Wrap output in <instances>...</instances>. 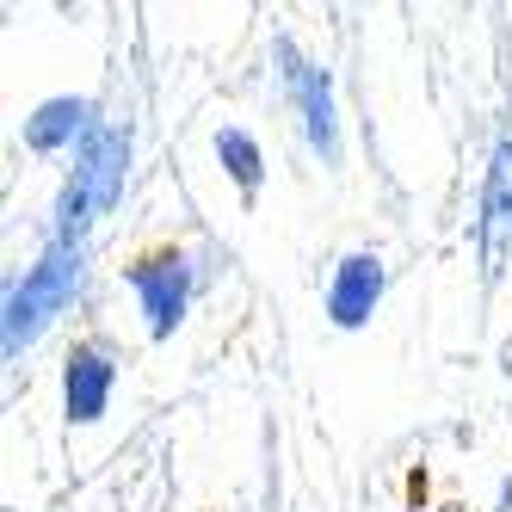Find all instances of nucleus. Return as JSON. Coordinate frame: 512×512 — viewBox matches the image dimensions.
Returning <instances> with one entry per match:
<instances>
[{
    "mask_svg": "<svg viewBox=\"0 0 512 512\" xmlns=\"http://www.w3.org/2000/svg\"><path fill=\"white\" fill-rule=\"evenodd\" d=\"M494 512H512V475H506V488H500V500H494Z\"/></svg>",
    "mask_w": 512,
    "mask_h": 512,
    "instance_id": "10",
    "label": "nucleus"
},
{
    "mask_svg": "<svg viewBox=\"0 0 512 512\" xmlns=\"http://www.w3.org/2000/svg\"><path fill=\"white\" fill-rule=\"evenodd\" d=\"M216 161H223V173H229V186L241 192V198H260V186H266V149H260V136H247V130H216Z\"/></svg>",
    "mask_w": 512,
    "mask_h": 512,
    "instance_id": "9",
    "label": "nucleus"
},
{
    "mask_svg": "<svg viewBox=\"0 0 512 512\" xmlns=\"http://www.w3.org/2000/svg\"><path fill=\"white\" fill-rule=\"evenodd\" d=\"M68 161H75V167H68V179H75V186L93 198L99 216H112V210L124 204V186H130V124L99 118Z\"/></svg>",
    "mask_w": 512,
    "mask_h": 512,
    "instance_id": "5",
    "label": "nucleus"
},
{
    "mask_svg": "<svg viewBox=\"0 0 512 512\" xmlns=\"http://www.w3.org/2000/svg\"><path fill=\"white\" fill-rule=\"evenodd\" d=\"M475 247H482V260H488V278H500V272H506V260H512V118L500 124L494 155H488V173H482Z\"/></svg>",
    "mask_w": 512,
    "mask_h": 512,
    "instance_id": "7",
    "label": "nucleus"
},
{
    "mask_svg": "<svg viewBox=\"0 0 512 512\" xmlns=\"http://www.w3.org/2000/svg\"><path fill=\"white\" fill-rule=\"evenodd\" d=\"M99 124V105L81 99V93H50L31 105V118H25V149L31 155H75L81 149V136Z\"/></svg>",
    "mask_w": 512,
    "mask_h": 512,
    "instance_id": "8",
    "label": "nucleus"
},
{
    "mask_svg": "<svg viewBox=\"0 0 512 512\" xmlns=\"http://www.w3.org/2000/svg\"><path fill=\"white\" fill-rule=\"evenodd\" d=\"M124 284H130V297H136V315H142V334L149 340H173L179 327H186L192 315V297H198V260L186 247H155V253H142V260L124 266Z\"/></svg>",
    "mask_w": 512,
    "mask_h": 512,
    "instance_id": "3",
    "label": "nucleus"
},
{
    "mask_svg": "<svg viewBox=\"0 0 512 512\" xmlns=\"http://www.w3.org/2000/svg\"><path fill=\"white\" fill-rule=\"evenodd\" d=\"M383 290H389L383 253L352 247V253H340V260H334V272H327L321 309H327V321H334L340 334H358V327H371V315L383 309Z\"/></svg>",
    "mask_w": 512,
    "mask_h": 512,
    "instance_id": "6",
    "label": "nucleus"
},
{
    "mask_svg": "<svg viewBox=\"0 0 512 512\" xmlns=\"http://www.w3.org/2000/svg\"><path fill=\"white\" fill-rule=\"evenodd\" d=\"M124 377V358L112 340H75L62 358V420L68 426H99L112 414V395Z\"/></svg>",
    "mask_w": 512,
    "mask_h": 512,
    "instance_id": "4",
    "label": "nucleus"
},
{
    "mask_svg": "<svg viewBox=\"0 0 512 512\" xmlns=\"http://www.w3.org/2000/svg\"><path fill=\"white\" fill-rule=\"evenodd\" d=\"M56 7H68V0H56Z\"/></svg>",
    "mask_w": 512,
    "mask_h": 512,
    "instance_id": "11",
    "label": "nucleus"
},
{
    "mask_svg": "<svg viewBox=\"0 0 512 512\" xmlns=\"http://www.w3.org/2000/svg\"><path fill=\"white\" fill-rule=\"evenodd\" d=\"M81 290H87V241L50 235L38 247V260L7 284V303H0V352H7V364H19L38 346L50 327L81 303Z\"/></svg>",
    "mask_w": 512,
    "mask_h": 512,
    "instance_id": "1",
    "label": "nucleus"
},
{
    "mask_svg": "<svg viewBox=\"0 0 512 512\" xmlns=\"http://www.w3.org/2000/svg\"><path fill=\"white\" fill-rule=\"evenodd\" d=\"M272 75H278L284 105L297 112L303 149H309L321 167H340V93H334V75H327L315 56H303L290 38L272 44Z\"/></svg>",
    "mask_w": 512,
    "mask_h": 512,
    "instance_id": "2",
    "label": "nucleus"
}]
</instances>
